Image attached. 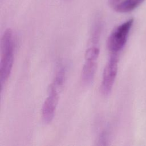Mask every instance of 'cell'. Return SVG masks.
Here are the masks:
<instances>
[{
    "label": "cell",
    "instance_id": "obj_1",
    "mask_svg": "<svg viewBox=\"0 0 146 146\" xmlns=\"http://www.w3.org/2000/svg\"><path fill=\"white\" fill-rule=\"evenodd\" d=\"M14 50L13 31L10 29H7L4 31L1 39L0 84L1 92L11 72L14 61Z\"/></svg>",
    "mask_w": 146,
    "mask_h": 146
},
{
    "label": "cell",
    "instance_id": "obj_6",
    "mask_svg": "<svg viewBox=\"0 0 146 146\" xmlns=\"http://www.w3.org/2000/svg\"><path fill=\"white\" fill-rule=\"evenodd\" d=\"M120 0H109L110 5L113 7H115L118 3H119Z\"/></svg>",
    "mask_w": 146,
    "mask_h": 146
},
{
    "label": "cell",
    "instance_id": "obj_3",
    "mask_svg": "<svg viewBox=\"0 0 146 146\" xmlns=\"http://www.w3.org/2000/svg\"><path fill=\"white\" fill-rule=\"evenodd\" d=\"M62 87L52 82L48 90V95L45 99L42 110V119L44 123L48 124L52 120L58 105L59 91Z\"/></svg>",
    "mask_w": 146,
    "mask_h": 146
},
{
    "label": "cell",
    "instance_id": "obj_2",
    "mask_svg": "<svg viewBox=\"0 0 146 146\" xmlns=\"http://www.w3.org/2000/svg\"><path fill=\"white\" fill-rule=\"evenodd\" d=\"M133 23V19H129L116 27L110 34L107 45L111 54H118L123 48Z\"/></svg>",
    "mask_w": 146,
    "mask_h": 146
},
{
    "label": "cell",
    "instance_id": "obj_5",
    "mask_svg": "<svg viewBox=\"0 0 146 146\" xmlns=\"http://www.w3.org/2000/svg\"><path fill=\"white\" fill-rule=\"evenodd\" d=\"M144 0H124L114 8L119 13H128L137 7Z\"/></svg>",
    "mask_w": 146,
    "mask_h": 146
},
{
    "label": "cell",
    "instance_id": "obj_4",
    "mask_svg": "<svg viewBox=\"0 0 146 146\" xmlns=\"http://www.w3.org/2000/svg\"><path fill=\"white\" fill-rule=\"evenodd\" d=\"M118 60V54H111L104 67L100 85V90L104 95H108L111 92L117 75Z\"/></svg>",
    "mask_w": 146,
    "mask_h": 146
}]
</instances>
